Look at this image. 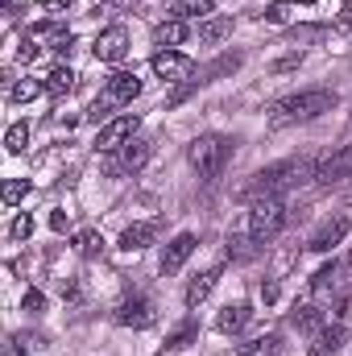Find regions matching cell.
Wrapping results in <instances>:
<instances>
[{
	"mask_svg": "<svg viewBox=\"0 0 352 356\" xmlns=\"http://www.w3.org/2000/svg\"><path fill=\"white\" fill-rule=\"evenodd\" d=\"M307 182H315V162H311V158H286V162H278V166L257 170L253 182L241 186V195H245V199H282L286 191H298V186H307Z\"/></svg>",
	"mask_w": 352,
	"mask_h": 356,
	"instance_id": "1",
	"label": "cell"
},
{
	"mask_svg": "<svg viewBox=\"0 0 352 356\" xmlns=\"http://www.w3.org/2000/svg\"><path fill=\"white\" fill-rule=\"evenodd\" d=\"M336 108V91L315 88V91H298L273 104V124H303V120H319L323 112Z\"/></svg>",
	"mask_w": 352,
	"mask_h": 356,
	"instance_id": "2",
	"label": "cell"
},
{
	"mask_svg": "<svg viewBox=\"0 0 352 356\" xmlns=\"http://www.w3.org/2000/svg\"><path fill=\"white\" fill-rule=\"evenodd\" d=\"M186 158H191V166L199 170L203 182H216V178L224 175L228 158H232V141H228V137H220V133H203V137H195V141H191Z\"/></svg>",
	"mask_w": 352,
	"mask_h": 356,
	"instance_id": "3",
	"label": "cell"
},
{
	"mask_svg": "<svg viewBox=\"0 0 352 356\" xmlns=\"http://www.w3.org/2000/svg\"><path fill=\"white\" fill-rule=\"evenodd\" d=\"M282 228H286V203H282V199H253V211H249V241H253V245H269V241H278Z\"/></svg>",
	"mask_w": 352,
	"mask_h": 356,
	"instance_id": "4",
	"label": "cell"
},
{
	"mask_svg": "<svg viewBox=\"0 0 352 356\" xmlns=\"http://www.w3.org/2000/svg\"><path fill=\"white\" fill-rule=\"evenodd\" d=\"M150 154H154V141H145V137H133L129 145H120V149H112V154H108V162H104V175H112V178L137 175V170L150 162Z\"/></svg>",
	"mask_w": 352,
	"mask_h": 356,
	"instance_id": "5",
	"label": "cell"
},
{
	"mask_svg": "<svg viewBox=\"0 0 352 356\" xmlns=\"http://www.w3.org/2000/svg\"><path fill=\"white\" fill-rule=\"evenodd\" d=\"M137 129H141V116H137V112H125V116H116V120H108V124H99V137H95V149H99V154H112V149H120V145H129V141L137 137Z\"/></svg>",
	"mask_w": 352,
	"mask_h": 356,
	"instance_id": "6",
	"label": "cell"
},
{
	"mask_svg": "<svg viewBox=\"0 0 352 356\" xmlns=\"http://www.w3.org/2000/svg\"><path fill=\"white\" fill-rule=\"evenodd\" d=\"M344 178H352V145L332 149V154L315 166V182H319V186H336V182H344Z\"/></svg>",
	"mask_w": 352,
	"mask_h": 356,
	"instance_id": "7",
	"label": "cell"
},
{
	"mask_svg": "<svg viewBox=\"0 0 352 356\" xmlns=\"http://www.w3.org/2000/svg\"><path fill=\"white\" fill-rule=\"evenodd\" d=\"M154 75H158L162 83H182V79L195 75V63H191L186 54H178V50H158V54H154Z\"/></svg>",
	"mask_w": 352,
	"mask_h": 356,
	"instance_id": "8",
	"label": "cell"
},
{
	"mask_svg": "<svg viewBox=\"0 0 352 356\" xmlns=\"http://www.w3.org/2000/svg\"><path fill=\"white\" fill-rule=\"evenodd\" d=\"M158 315H154V302L145 298V294H129V298H120V307H116V323L120 327H150Z\"/></svg>",
	"mask_w": 352,
	"mask_h": 356,
	"instance_id": "9",
	"label": "cell"
},
{
	"mask_svg": "<svg viewBox=\"0 0 352 356\" xmlns=\"http://www.w3.org/2000/svg\"><path fill=\"white\" fill-rule=\"evenodd\" d=\"M141 95V79H137V71H116V75H108V83H104V99L112 104V108H125V104H133Z\"/></svg>",
	"mask_w": 352,
	"mask_h": 356,
	"instance_id": "10",
	"label": "cell"
},
{
	"mask_svg": "<svg viewBox=\"0 0 352 356\" xmlns=\"http://www.w3.org/2000/svg\"><path fill=\"white\" fill-rule=\"evenodd\" d=\"M91 50H95V58H99V63H120V58L129 54V33H125L120 25H112V29H104V33L95 38V46H91Z\"/></svg>",
	"mask_w": 352,
	"mask_h": 356,
	"instance_id": "11",
	"label": "cell"
},
{
	"mask_svg": "<svg viewBox=\"0 0 352 356\" xmlns=\"http://www.w3.org/2000/svg\"><path fill=\"white\" fill-rule=\"evenodd\" d=\"M344 236H349V220H344V216H336V220H323V224L311 232L307 249H315V253H332Z\"/></svg>",
	"mask_w": 352,
	"mask_h": 356,
	"instance_id": "12",
	"label": "cell"
},
{
	"mask_svg": "<svg viewBox=\"0 0 352 356\" xmlns=\"http://www.w3.org/2000/svg\"><path fill=\"white\" fill-rule=\"evenodd\" d=\"M195 245H199V241H195L191 232H178L175 241L166 245V253H162V273H178V269H182L186 261H191Z\"/></svg>",
	"mask_w": 352,
	"mask_h": 356,
	"instance_id": "13",
	"label": "cell"
},
{
	"mask_svg": "<svg viewBox=\"0 0 352 356\" xmlns=\"http://www.w3.org/2000/svg\"><path fill=\"white\" fill-rule=\"evenodd\" d=\"M311 290H315V298H319V302L336 298V294L344 290V269L336 266V261H332V266H323L315 277H311Z\"/></svg>",
	"mask_w": 352,
	"mask_h": 356,
	"instance_id": "14",
	"label": "cell"
},
{
	"mask_svg": "<svg viewBox=\"0 0 352 356\" xmlns=\"http://www.w3.org/2000/svg\"><path fill=\"white\" fill-rule=\"evenodd\" d=\"M216 282H220V269H203L199 277H191L186 282V307H199V302H207L211 298V290H216Z\"/></svg>",
	"mask_w": 352,
	"mask_h": 356,
	"instance_id": "15",
	"label": "cell"
},
{
	"mask_svg": "<svg viewBox=\"0 0 352 356\" xmlns=\"http://www.w3.org/2000/svg\"><path fill=\"white\" fill-rule=\"evenodd\" d=\"M253 319V307L249 302H232V307H224L220 311V319H216V327L224 332V336H237V332H245V323Z\"/></svg>",
	"mask_w": 352,
	"mask_h": 356,
	"instance_id": "16",
	"label": "cell"
},
{
	"mask_svg": "<svg viewBox=\"0 0 352 356\" xmlns=\"http://www.w3.org/2000/svg\"><path fill=\"white\" fill-rule=\"evenodd\" d=\"M154 236H158V224H129L125 236H120V249L125 253H141V249L154 245Z\"/></svg>",
	"mask_w": 352,
	"mask_h": 356,
	"instance_id": "17",
	"label": "cell"
},
{
	"mask_svg": "<svg viewBox=\"0 0 352 356\" xmlns=\"http://www.w3.org/2000/svg\"><path fill=\"white\" fill-rule=\"evenodd\" d=\"M344 348V327L336 323V327H319L315 332V340H311V356H332Z\"/></svg>",
	"mask_w": 352,
	"mask_h": 356,
	"instance_id": "18",
	"label": "cell"
},
{
	"mask_svg": "<svg viewBox=\"0 0 352 356\" xmlns=\"http://www.w3.org/2000/svg\"><path fill=\"white\" fill-rule=\"evenodd\" d=\"M154 42H158L162 50H175V46H182V42H186V21H182V17L162 21V25L154 29Z\"/></svg>",
	"mask_w": 352,
	"mask_h": 356,
	"instance_id": "19",
	"label": "cell"
},
{
	"mask_svg": "<svg viewBox=\"0 0 352 356\" xmlns=\"http://www.w3.org/2000/svg\"><path fill=\"white\" fill-rule=\"evenodd\" d=\"M224 38H232V17H207V21H199V42L216 46Z\"/></svg>",
	"mask_w": 352,
	"mask_h": 356,
	"instance_id": "20",
	"label": "cell"
},
{
	"mask_svg": "<svg viewBox=\"0 0 352 356\" xmlns=\"http://www.w3.org/2000/svg\"><path fill=\"white\" fill-rule=\"evenodd\" d=\"M278 353H282L278 332H265V336H253L249 344H241V356H278Z\"/></svg>",
	"mask_w": 352,
	"mask_h": 356,
	"instance_id": "21",
	"label": "cell"
},
{
	"mask_svg": "<svg viewBox=\"0 0 352 356\" xmlns=\"http://www.w3.org/2000/svg\"><path fill=\"white\" fill-rule=\"evenodd\" d=\"M290 323H294V327H303V332H319V327H323V311H319L315 302H303V307H294Z\"/></svg>",
	"mask_w": 352,
	"mask_h": 356,
	"instance_id": "22",
	"label": "cell"
},
{
	"mask_svg": "<svg viewBox=\"0 0 352 356\" xmlns=\"http://www.w3.org/2000/svg\"><path fill=\"white\" fill-rule=\"evenodd\" d=\"M75 253H79L83 261H95V257L104 253V236H99L95 228H83V232L75 236Z\"/></svg>",
	"mask_w": 352,
	"mask_h": 356,
	"instance_id": "23",
	"label": "cell"
},
{
	"mask_svg": "<svg viewBox=\"0 0 352 356\" xmlns=\"http://www.w3.org/2000/svg\"><path fill=\"white\" fill-rule=\"evenodd\" d=\"M211 8H216V0H178L175 17H182V21H207Z\"/></svg>",
	"mask_w": 352,
	"mask_h": 356,
	"instance_id": "24",
	"label": "cell"
},
{
	"mask_svg": "<svg viewBox=\"0 0 352 356\" xmlns=\"http://www.w3.org/2000/svg\"><path fill=\"white\" fill-rule=\"evenodd\" d=\"M46 91H50V95H71V91H75V71H71V67H54V71L46 75Z\"/></svg>",
	"mask_w": 352,
	"mask_h": 356,
	"instance_id": "25",
	"label": "cell"
},
{
	"mask_svg": "<svg viewBox=\"0 0 352 356\" xmlns=\"http://www.w3.org/2000/svg\"><path fill=\"white\" fill-rule=\"evenodd\" d=\"M46 91V79H17L13 88H8V99L13 104H29V99H38Z\"/></svg>",
	"mask_w": 352,
	"mask_h": 356,
	"instance_id": "26",
	"label": "cell"
},
{
	"mask_svg": "<svg viewBox=\"0 0 352 356\" xmlns=\"http://www.w3.org/2000/svg\"><path fill=\"white\" fill-rule=\"evenodd\" d=\"M25 145H29V124H13L4 133V149L8 154H25Z\"/></svg>",
	"mask_w": 352,
	"mask_h": 356,
	"instance_id": "27",
	"label": "cell"
},
{
	"mask_svg": "<svg viewBox=\"0 0 352 356\" xmlns=\"http://www.w3.org/2000/svg\"><path fill=\"white\" fill-rule=\"evenodd\" d=\"M25 191H29V182H25V178H8V182H4V191H0L4 207H17V203L25 199Z\"/></svg>",
	"mask_w": 352,
	"mask_h": 356,
	"instance_id": "28",
	"label": "cell"
},
{
	"mask_svg": "<svg viewBox=\"0 0 352 356\" xmlns=\"http://www.w3.org/2000/svg\"><path fill=\"white\" fill-rule=\"evenodd\" d=\"M290 13H294V8H290V0H273L269 8H262V17L269 21V25H286V21H290Z\"/></svg>",
	"mask_w": 352,
	"mask_h": 356,
	"instance_id": "29",
	"label": "cell"
},
{
	"mask_svg": "<svg viewBox=\"0 0 352 356\" xmlns=\"http://www.w3.org/2000/svg\"><path fill=\"white\" fill-rule=\"evenodd\" d=\"M8 236H13V241H29V236H33V216H17L13 228H8Z\"/></svg>",
	"mask_w": 352,
	"mask_h": 356,
	"instance_id": "30",
	"label": "cell"
},
{
	"mask_svg": "<svg viewBox=\"0 0 352 356\" xmlns=\"http://www.w3.org/2000/svg\"><path fill=\"white\" fill-rule=\"evenodd\" d=\"M237 67H241V54H224V58H220L216 67H207L203 75H207V79H216V75H224V71H237Z\"/></svg>",
	"mask_w": 352,
	"mask_h": 356,
	"instance_id": "31",
	"label": "cell"
},
{
	"mask_svg": "<svg viewBox=\"0 0 352 356\" xmlns=\"http://www.w3.org/2000/svg\"><path fill=\"white\" fill-rule=\"evenodd\" d=\"M108 112H112V104L99 95V99H95V104L88 108V120H91V124H108Z\"/></svg>",
	"mask_w": 352,
	"mask_h": 356,
	"instance_id": "32",
	"label": "cell"
},
{
	"mask_svg": "<svg viewBox=\"0 0 352 356\" xmlns=\"http://www.w3.org/2000/svg\"><path fill=\"white\" fill-rule=\"evenodd\" d=\"M38 344H42L38 336H29V332H17V336H13V356H17V353H33Z\"/></svg>",
	"mask_w": 352,
	"mask_h": 356,
	"instance_id": "33",
	"label": "cell"
},
{
	"mask_svg": "<svg viewBox=\"0 0 352 356\" xmlns=\"http://www.w3.org/2000/svg\"><path fill=\"white\" fill-rule=\"evenodd\" d=\"M38 54H42V46H38V38H29V33H25V42H21V58H25V63H33Z\"/></svg>",
	"mask_w": 352,
	"mask_h": 356,
	"instance_id": "34",
	"label": "cell"
},
{
	"mask_svg": "<svg viewBox=\"0 0 352 356\" xmlns=\"http://www.w3.org/2000/svg\"><path fill=\"white\" fill-rule=\"evenodd\" d=\"M319 33H323L319 25H307V29H294V33H290V42H311V38H319Z\"/></svg>",
	"mask_w": 352,
	"mask_h": 356,
	"instance_id": "35",
	"label": "cell"
},
{
	"mask_svg": "<svg viewBox=\"0 0 352 356\" xmlns=\"http://www.w3.org/2000/svg\"><path fill=\"white\" fill-rule=\"evenodd\" d=\"M42 307H46V294L42 290H29L25 294V311H42Z\"/></svg>",
	"mask_w": 352,
	"mask_h": 356,
	"instance_id": "36",
	"label": "cell"
},
{
	"mask_svg": "<svg viewBox=\"0 0 352 356\" xmlns=\"http://www.w3.org/2000/svg\"><path fill=\"white\" fill-rule=\"evenodd\" d=\"M298 63H303V54H290V58H282V63H273V71L282 75V71H294Z\"/></svg>",
	"mask_w": 352,
	"mask_h": 356,
	"instance_id": "37",
	"label": "cell"
},
{
	"mask_svg": "<svg viewBox=\"0 0 352 356\" xmlns=\"http://www.w3.org/2000/svg\"><path fill=\"white\" fill-rule=\"evenodd\" d=\"M50 228H54V232H67V228H71L67 211H54V216H50Z\"/></svg>",
	"mask_w": 352,
	"mask_h": 356,
	"instance_id": "38",
	"label": "cell"
},
{
	"mask_svg": "<svg viewBox=\"0 0 352 356\" xmlns=\"http://www.w3.org/2000/svg\"><path fill=\"white\" fill-rule=\"evenodd\" d=\"M191 336H195V327H191V323H186V327H182V332H178L175 340H170V348H182V344H186V340H191Z\"/></svg>",
	"mask_w": 352,
	"mask_h": 356,
	"instance_id": "39",
	"label": "cell"
},
{
	"mask_svg": "<svg viewBox=\"0 0 352 356\" xmlns=\"http://www.w3.org/2000/svg\"><path fill=\"white\" fill-rule=\"evenodd\" d=\"M262 298H265V302H273V298H278V282H262Z\"/></svg>",
	"mask_w": 352,
	"mask_h": 356,
	"instance_id": "40",
	"label": "cell"
},
{
	"mask_svg": "<svg viewBox=\"0 0 352 356\" xmlns=\"http://www.w3.org/2000/svg\"><path fill=\"white\" fill-rule=\"evenodd\" d=\"M340 21L352 29V0H344V8H340Z\"/></svg>",
	"mask_w": 352,
	"mask_h": 356,
	"instance_id": "41",
	"label": "cell"
},
{
	"mask_svg": "<svg viewBox=\"0 0 352 356\" xmlns=\"http://www.w3.org/2000/svg\"><path fill=\"white\" fill-rule=\"evenodd\" d=\"M71 0H46V8H67Z\"/></svg>",
	"mask_w": 352,
	"mask_h": 356,
	"instance_id": "42",
	"label": "cell"
},
{
	"mask_svg": "<svg viewBox=\"0 0 352 356\" xmlns=\"http://www.w3.org/2000/svg\"><path fill=\"white\" fill-rule=\"evenodd\" d=\"M303 4H315V0H303Z\"/></svg>",
	"mask_w": 352,
	"mask_h": 356,
	"instance_id": "43",
	"label": "cell"
}]
</instances>
